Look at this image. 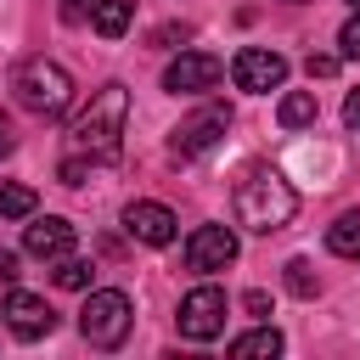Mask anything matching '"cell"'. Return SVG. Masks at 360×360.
<instances>
[{
    "label": "cell",
    "mask_w": 360,
    "mask_h": 360,
    "mask_svg": "<svg viewBox=\"0 0 360 360\" xmlns=\"http://www.w3.org/2000/svg\"><path fill=\"white\" fill-rule=\"evenodd\" d=\"M124 124H129V90L124 84H101L90 96V107L68 124V152L90 158V163H112L124 152Z\"/></svg>",
    "instance_id": "cell-1"
},
{
    "label": "cell",
    "mask_w": 360,
    "mask_h": 360,
    "mask_svg": "<svg viewBox=\"0 0 360 360\" xmlns=\"http://www.w3.org/2000/svg\"><path fill=\"white\" fill-rule=\"evenodd\" d=\"M292 214H298V191L287 186L281 169H248L236 180V225L270 236V231L292 225Z\"/></svg>",
    "instance_id": "cell-2"
},
{
    "label": "cell",
    "mask_w": 360,
    "mask_h": 360,
    "mask_svg": "<svg viewBox=\"0 0 360 360\" xmlns=\"http://www.w3.org/2000/svg\"><path fill=\"white\" fill-rule=\"evenodd\" d=\"M11 96H17L22 112L56 118V112H68V101H73V73H68L62 62H51V56H28V62H17V73H11Z\"/></svg>",
    "instance_id": "cell-3"
},
{
    "label": "cell",
    "mask_w": 360,
    "mask_h": 360,
    "mask_svg": "<svg viewBox=\"0 0 360 360\" xmlns=\"http://www.w3.org/2000/svg\"><path fill=\"white\" fill-rule=\"evenodd\" d=\"M129 326H135V304L118 287H96L84 298V309H79V332H84L90 349H118L129 338Z\"/></svg>",
    "instance_id": "cell-4"
},
{
    "label": "cell",
    "mask_w": 360,
    "mask_h": 360,
    "mask_svg": "<svg viewBox=\"0 0 360 360\" xmlns=\"http://www.w3.org/2000/svg\"><path fill=\"white\" fill-rule=\"evenodd\" d=\"M231 79H236V90H248V96H270V90L287 84V56H281V51H264V45H242V51L231 56Z\"/></svg>",
    "instance_id": "cell-5"
},
{
    "label": "cell",
    "mask_w": 360,
    "mask_h": 360,
    "mask_svg": "<svg viewBox=\"0 0 360 360\" xmlns=\"http://www.w3.org/2000/svg\"><path fill=\"white\" fill-rule=\"evenodd\" d=\"M231 129V107H219V101H208V107H197L191 118H180L174 124V135H169V152L174 158H202L219 135Z\"/></svg>",
    "instance_id": "cell-6"
},
{
    "label": "cell",
    "mask_w": 360,
    "mask_h": 360,
    "mask_svg": "<svg viewBox=\"0 0 360 360\" xmlns=\"http://www.w3.org/2000/svg\"><path fill=\"white\" fill-rule=\"evenodd\" d=\"M225 292L219 287H191L186 298H180V338H191V343H208V338H219L225 332Z\"/></svg>",
    "instance_id": "cell-7"
},
{
    "label": "cell",
    "mask_w": 360,
    "mask_h": 360,
    "mask_svg": "<svg viewBox=\"0 0 360 360\" xmlns=\"http://www.w3.org/2000/svg\"><path fill=\"white\" fill-rule=\"evenodd\" d=\"M225 79V62L214 51H180L169 68H163V90L169 96H202Z\"/></svg>",
    "instance_id": "cell-8"
},
{
    "label": "cell",
    "mask_w": 360,
    "mask_h": 360,
    "mask_svg": "<svg viewBox=\"0 0 360 360\" xmlns=\"http://www.w3.org/2000/svg\"><path fill=\"white\" fill-rule=\"evenodd\" d=\"M180 259H186L191 276H214V270H225V264L236 259V231H231V225H197V231L186 236Z\"/></svg>",
    "instance_id": "cell-9"
},
{
    "label": "cell",
    "mask_w": 360,
    "mask_h": 360,
    "mask_svg": "<svg viewBox=\"0 0 360 360\" xmlns=\"http://www.w3.org/2000/svg\"><path fill=\"white\" fill-rule=\"evenodd\" d=\"M6 326L17 332V338H45L51 326H56V309L39 298V292H22V287H6Z\"/></svg>",
    "instance_id": "cell-10"
},
{
    "label": "cell",
    "mask_w": 360,
    "mask_h": 360,
    "mask_svg": "<svg viewBox=\"0 0 360 360\" xmlns=\"http://www.w3.org/2000/svg\"><path fill=\"white\" fill-rule=\"evenodd\" d=\"M124 231H129L135 242H146V248H169L174 231H180V219H174V208H163V202H129V208H124Z\"/></svg>",
    "instance_id": "cell-11"
},
{
    "label": "cell",
    "mask_w": 360,
    "mask_h": 360,
    "mask_svg": "<svg viewBox=\"0 0 360 360\" xmlns=\"http://www.w3.org/2000/svg\"><path fill=\"white\" fill-rule=\"evenodd\" d=\"M22 253H34V259H62V253H73V225H68L62 214H45V219L28 214V225H22Z\"/></svg>",
    "instance_id": "cell-12"
},
{
    "label": "cell",
    "mask_w": 360,
    "mask_h": 360,
    "mask_svg": "<svg viewBox=\"0 0 360 360\" xmlns=\"http://www.w3.org/2000/svg\"><path fill=\"white\" fill-rule=\"evenodd\" d=\"M135 22V0H90V28L101 39H124Z\"/></svg>",
    "instance_id": "cell-13"
},
{
    "label": "cell",
    "mask_w": 360,
    "mask_h": 360,
    "mask_svg": "<svg viewBox=\"0 0 360 360\" xmlns=\"http://www.w3.org/2000/svg\"><path fill=\"white\" fill-rule=\"evenodd\" d=\"M231 354L236 360H270V354H281V332L276 326H253V332L231 338Z\"/></svg>",
    "instance_id": "cell-14"
},
{
    "label": "cell",
    "mask_w": 360,
    "mask_h": 360,
    "mask_svg": "<svg viewBox=\"0 0 360 360\" xmlns=\"http://www.w3.org/2000/svg\"><path fill=\"white\" fill-rule=\"evenodd\" d=\"M326 248L338 259H360V208H349V214H338L326 225Z\"/></svg>",
    "instance_id": "cell-15"
},
{
    "label": "cell",
    "mask_w": 360,
    "mask_h": 360,
    "mask_svg": "<svg viewBox=\"0 0 360 360\" xmlns=\"http://www.w3.org/2000/svg\"><path fill=\"white\" fill-rule=\"evenodd\" d=\"M315 90H287L281 96V107H276V118L287 124V129H304V124H315Z\"/></svg>",
    "instance_id": "cell-16"
},
{
    "label": "cell",
    "mask_w": 360,
    "mask_h": 360,
    "mask_svg": "<svg viewBox=\"0 0 360 360\" xmlns=\"http://www.w3.org/2000/svg\"><path fill=\"white\" fill-rule=\"evenodd\" d=\"M34 208H39L34 186H22V180H0V219H28Z\"/></svg>",
    "instance_id": "cell-17"
},
{
    "label": "cell",
    "mask_w": 360,
    "mask_h": 360,
    "mask_svg": "<svg viewBox=\"0 0 360 360\" xmlns=\"http://www.w3.org/2000/svg\"><path fill=\"white\" fill-rule=\"evenodd\" d=\"M90 276H96V264H90V259H73V253H62V259H56V270H51V281H56V287H68V292H84V287H90Z\"/></svg>",
    "instance_id": "cell-18"
},
{
    "label": "cell",
    "mask_w": 360,
    "mask_h": 360,
    "mask_svg": "<svg viewBox=\"0 0 360 360\" xmlns=\"http://www.w3.org/2000/svg\"><path fill=\"white\" fill-rule=\"evenodd\" d=\"M287 287H292L298 298H315V287H321V281H315L309 259H292V264H287Z\"/></svg>",
    "instance_id": "cell-19"
},
{
    "label": "cell",
    "mask_w": 360,
    "mask_h": 360,
    "mask_svg": "<svg viewBox=\"0 0 360 360\" xmlns=\"http://www.w3.org/2000/svg\"><path fill=\"white\" fill-rule=\"evenodd\" d=\"M338 45H343V56H354V62H360V6H354V17L338 28Z\"/></svg>",
    "instance_id": "cell-20"
},
{
    "label": "cell",
    "mask_w": 360,
    "mask_h": 360,
    "mask_svg": "<svg viewBox=\"0 0 360 360\" xmlns=\"http://www.w3.org/2000/svg\"><path fill=\"white\" fill-rule=\"evenodd\" d=\"M304 68H309V79H332L338 73V56H309Z\"/></svg>",
    "instance_id": "cell-21"
},
{
    "label": "cell",
    "mask_w": 360,
    "mask_h": 360,
    "mask_svg": "<svg viewBox=\"0 0 360 360\" xmlns=\"http://www.w3.org/2000/svg\"><path fill=\"white\" fill-rule=\"evenodd\" d=\"M17 276H22V270H17V253L0 248V287H17Z\"/></svg>",
    "instance_id": "cell-22"
},
{
    "label": "cell",
    "mask_w": 360,
    "mask_h": 360,
    "mask_svg": "<svg viewBox=\"0 0 360 360\" xmlns=\"http://www.w3.org/2000/svg\"><path fill=\"white\" fill-rule=\"evenodd\" d=\"M242 304H248V315H270V292H259V287H253Z\"/></svg>",
    "instance_id": "cell-23"
},
{
    "label": "cell",
    "mask_w": 360,
    "mask_h": 360,
    "mask_svg": "<svg viewBox=\"0 0 360 360\" xmlns=\"http://www.w3.org/2000/svg\"><path fill=\"white\" fill-rule=\"evenodd\" d=\"M343 124L360 129V90H349V101H343Z\"/></svg>",
    "instance_id": "cell-24"
},
{
    "label": "cell",
    "mask_w": 360,
    "mask_h": 360,
    "mask_svg": "<svg viewBox=\"0 0 360 360\" xmlns=\"http://www.w3.org/2000/svg\"><path fill=\"white\" fill-rule=\"evenodd\" d=\"M11 146H17V141H11V124H6V112H0V158H6Z\"/></svg>",
    "instance_id": "cell-25"
},
{
    "label": "cell",
    "mask_w": 360,
    "mask_h": 360,
    "mask_svg": "<svg viewBox=\"0 0 360 360\" xmlns=\"http://www.w3.org/2000/svg\"><path fill=\"white\" fill-rule=\"evenodd\" d=\"M349 6H360V0H349Z\"/></svg>",
    "instance_id": "cell-26"
},
{
    "label": "cell",
    "mask_w": 360,
    "mask_h": 360,
    "mask_svg": "<svg viewBox=\"0 0 360 360\" xmlns=\"http://www.w3.org/2000/svg\"><path fill=\"white\" fill-rule=\"evenodd\" d=\"M68 11H73V0H68Z\"/></svg>",
    "instance_id": "cell-27"
}]
</instances>
